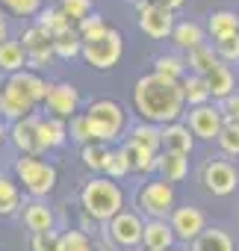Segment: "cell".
Instances as JSON below:
<instances>
[{
    "instance_id": "cell-1",
    "label": "cell",
    "mask_w": 239,
    "mask_h": 251,
    "mask_svg": "<svg viewBox=\"0 0 239 251\" xmlns=\"http://www.w3.org/2000/svg\"><path fill=\"white\" fill-rule=\"evenodd\" d=\"M133 109L139 112L142 121L157 124V127L180 121V115L186 109L180 80H168V77L154 74V71L139 77L133 86Z\"/></svg>"
},
{
    "instance_id": "cell-2",
    "label": "cell",
    "mask_w": 239,
    "mask_h": 251,
    "mask_svg": "<svg viewBox=\"0 0 239 251\" xmlns=\"http://www.w3.org/2000/svg\"><path fill=\"white\" fill-rule=\"evenodd\" d=\"M80 207L89 219L106 225L112 216H118L124 210V192L115 180H109L103 175H95L80 186Z\"/></svg>"
},
{
    "instance_id": "cell-3",
    "label": "cell",
    "mask_w": 239,
    "mask_h": 251,
    "mask_svg": "<svg viewBox=\"0 0 239 251\" xmlns=\"http://www.w3.org/2000/svg\"><path fill=\"white\" fill-rule=\"evenodd\" d=\"M86 118V127H89V136L92 142H100V145H112L118 142V136L124 133V106L118 100H109V98H100V100H92L83 112Z\"/></svg>"
},
{
    "instance_id": "cell-4",
    "label": "cell",
    "mask_w": 239,
    "mask_h": 251,
    "mask_svg": "<svg viewBox=\"0 0 239 251\" xmlns=\"http://www.w3.org/2000/svg\"><path fill=\"white\" fill-rule=\"evenodd\" d=\"M48 80L42 77V74H36V71H30V68H24V71H18V74H9L6 77V83H3V92L24 115H30L42 100H45V95H48Z\"/></svg>"
},
{
    "instance_id": "cell-5",
    "label": "cell",
    "mask_w": 239,
    "mask_h": 251,
    "mask_svg": "<svg viewBox=\"0 0 239 251\" xmlns=\"http://www.w3.org/2000/svg\"><path fill=\"white\" fill-rule=\"evenodd\" d=\"M15 177L33 198H45L53 192L59 172L53 163H48L42 157H18L15 160Z\"/></svg>"
},
{
    "instance_id": "cell-6",
    "label": "cell",
    "mask_w": 239,
    "mask_h": 251,
    "mask_svg": "<svg viewBox=\"0 0 239 251\" xmlns=\"http://www.w3.org/2000/svg\"><path fill=\"white\" fill-rule=\"evenodd\" d=\"M136 207L139 213H145L148 219H163L168 222L171 210L177 207V195H174V186L163 177H151L139 192H136Z\"/></svg>"
},
{
    "instance_id": "cell-7",
    "label": "cell",
    "mask_w": 239,
    "mask_h": 251,
    "mask_svg": "<svg viewBox=\"0 0 239 251\" xmlns=\"http://www.w3.org/2000/svg\"><path fill=\"white\" fill-rule=\"evenodd\" d=\"M121 53H124V36L118 33V30H112V27H109L100 39L83 42V50H80V56H83L92 68H97V71L115 68L118 59H121Z\"/></svg>"
},
{
    "instance_id": "cell-8",
    "label": "cell",
    "mask_w": 239,
    "mask_h": 251,
    "mask_svg": "<svg viewBox=\"0 0 239 251\" xmlns=\"http://www.w3.org/2000/svg\"><path fill=\"white\" fill-rule=\"evenodd\" d=\"M201 183L210 195L224 198L239 189V166H233L224 157H210L201 169Z\"/></svg>"
},
{
    "instance_id": "cell-9",
    "label": "cell",
    "mask_w": 239,
    "mask_h": 251,
    "mask_svg": "<svg viewBox=\"0 0 239 251\" xmlns=\"http://www.w3.org/2000/svg\"><path fill=\"white\" fill-rule=\"evenodd\" d=\"M45 112L50 118H59V121H71L80 106H83V98H80V89L74 83H50L48 86V95L42 100Z\"/></svg>"
},
{
    "instance_id": "cell-10",
    "label": "cell",
    "mask_w": 239,
    "mask_h": 251,
    "mask_svg": "<svg viewBox=\"0 0 239 251\" xmlns=\"http://www.w3.org/2000/svg\"><path fill=\"white\" fill-rule=\"evenodd\" d=\"M18 45H21L24 53H27V68H30V71L39 74L42 68L50 65V59H53V36H50L48 30H42L39 24L27 27V30L21 33Z\"/></svg>"
},
{
    "instance_id": "cell-11",
    "label": "cell",
    "mask_w": 239,
    "mask_h": 251,
    "mask_svg": "<svg viewBox=\"0 0 239 251\" xmlns=\"http://www.w3.org/2000/svg\"><path fill=\"white\" fill-rule=\"evenodd\" d=\"M186 127L195 139H204V142H213L218 139L221 127H224V118L218 112V103H201V106H192L186 112Z\"/></svg>"
},
{
    "instance_id": "cell-12",
    "label": "cell",
    "mask_w": 239,
    "mask_h": 251,
    "mask_svg": "<svg viewBox=\"0 0 239 251\" xmlns=\"http://www.w3.org/2000/svg\"><path fill=\"white\" fill-rule=\"evenodd\" d=\"M136 12H139V30L148 36V39H171V30H174V12L163 9V6H154L151 0H136Z\"/></svg>"
},
{
    "instance_id": "cell-13",
    "label": "cell",
    "mask_w": 239,
    "mask_h": 251,
    "mask_svg": "<svg viewBox=\"0 0 239 251\" xmlns=\"http://www.w3.org/2000/svg\"><path fill=\"white\" fill-rule=\"evenodd\" d=\"M142 225L145 222L139 219V213L121 210L106 222V236L118 248H136V245H142Z\"/></svg>"
},
{
    "instance_id": "cell-14",
    "label": "cell",
    "mask_w": 239,
    "mask_h": 251,
    "mask_svg": "<svg viewBox=\"0 0 239 251\" xmlns=\"http://www.w3.org/2000/svg\"><path fill=\"white\" fill-rule=\"evenodd\" d=\"M168 227H171L174 239H180V242H192V239H198L201 230L207 227V216H204V210H198V207H192V204H186V207H174L171 216H168Z\"/></svg>"
},
{
    "instance_id": "cell-15",
    "label": "cell",
    "mask_w": 239,
    "mask_h": 251,
    "mask_svg": "<svg viewBox=\"0 0 239 251\" xmlns=\"http://www.w3.org/2000/svg\"><path fill=\"white\" fill-rule=\"evenodd\" d=\"M9 142L18 148L21 157H42L39 154V115H24L9 124Z\"/></svg>"
},
{
    "instance_id": "cell-16",
    "label": "cell",
    "mask_w": 239,
    "mask_h": 251,
    "mask_svg": "<svg viewBox=\"0 0 239 251\" xmlns=\"http://www.w3.org/2000/svg\"><path fill=\"white\" fill-rule=\"evenodd\" d=\"M160 151H168V154H183L189 157L195 151V136L189 133V127L183 121H171V124H163L160 127Z\"/></svg>"
},
{
    "instance_id": "cell-17",
    "label": "cell",
    "mask_w": 239,
    "mask_h": 251,
    "mask_svg": "<svg viewBox=\"0 0 239 251\" xmlns=\"http://www.w3.org/2000/svg\"><path fill=\"white\" fill-rule=\"evenodd\" d=\"M68 142V121L50 118V115H39V154L56 151Z\"/></svg>"
},
{
    "instance_id": "cell-18",
    "label": "cell",
    "mask_w": 239,
    "mask_h": 251,
    "mask_svg": "<svg viewBox=\"0 0 239 251\" xmlns=\"http://www.w3.org/2000/svg\"><path fill=\"white\" fill-rule=\"evenodd\" d=\"M174 242H177V239H174L168 222H163V219H148V222L142 225V248H145V251H171Z\"/></svg>"
},
{
    "instance_id": "cell-19",
    "label": "cell",
    "mask_w": 239,
    "mask_h": 251,
    "mask_svg": "<svg viewBox=\"0 0 239 251\" xmlns=\"http://www.w3.org/2000/svg\"><path fill=\"white\" fill-rule=\"evenodd\" d=\"M204 83H207V89H210V98H213V100H224L227 95H233V92H236V77H233L230 65H224V62L213 65V68L204 74Z\"/></svg>"
},
{
    "instance_id": "cell-20",
    "label": "cell",
    "mask_w": 239,
    "mask_h": 251,
    "mask_svg": "<svg viewBox=\"0 0 239 251\" xmlns=\"http://www.w3.org/2000/svg\"><path fill=\"white\" fill-rule=\"evenodd\" d=\"M21 219L27 225L30 233H42V230H53V210L48 207V201L33 198L21 207Z\"/></svg>"
},
{
    "instance_id": "cell-21",
    "label": "cell",
    "mask_w": 239,
    "mask_h": 251,
    "mask_svg": "<svg viewBox=\"0 0 239 251\" xmlns=\"http://www.w3.org/2000/svg\"><path fill=\"white\" fill-rule=\"evenodd\" d=\"M157 175H160L163 180H168L171 186L180 183V180H186V177H189V157L160 151V154H157Z\"/></svg>"
},
{
    "instance_id": "cell-22",
    "label": "cell",
    "mask_w": 239,
    "mask_h": 251,
    "mask_svg": "<svg viewBox=\"0 0 239 251\" xmlns=\"http://www.w3.org/2000/svg\"><path fill=\"white\" fill-rule=\"evenodd\" d=\"M207 33H210L215 42L236 36V33H239V15H236L233 9H215V12L210 15V21H207Z\"/></svg>"
},
{
    "instance_id": "cell-23",
    "label": "cell",
    "mask_w": 239,
    "mask_h": 251,
    "mask_svg": "<svg viewBox=\"0 0 239 251\" xmlns=\"http://www.w3.org/2000/svg\"><path fill=\"white\" fill-rule=\"evenodd\" d=\"M189 251H233V239L221 227H204L201 236L189 242Z\"/></svg>"
},
{
    "instance_id": "cell-24",
    "label": "cell",
    "mask_w": 239,
    "mask_h": 251,
    "mask_svg": "<svg viewBox=\"0 0 239 251\" xmlns=\"http://www.w3.org/2000/svg\"><path fill=\"white\" fill-rule=\"evenodd\" d=\"M171 42L180 50H192V48H198V45L207 42V30L201 24H195V21H177L174 30H171Z\"/></svg>"
},
{
    "instance_id": "cell-25",
    "label": "cell",
    "mask_w": 239,
    "mask_h": 251,
    "mask_svg": "<svg viewBox=\"0 0 239 251\" xmlns=\"http://www.w3.org/2000/svg\"><path fill=\"white\" fill-rule=\"evenodd\" d=\"M183 62H186V71H189V74H198V77H204V74H207L213 65H218V56H215V48L204 42V45H198V48L186 50Z\"/></svg>"
},
{
    "instance_id": "cell-26",
    "label": "cell",
    "mask_w": 239,
    "mask_h": 251,
    "mask_svg": "<svg viewBox=\"0 0 239 251\" xmlns=\"http://www.w3.org/2000/svg\"><path fill=\"white\" fill-rule=\"evenodd\" d=\"M27 68V53L18 42L6 39V42H0V71H6V74H18Z\"/></svg>"
},
{
    "instance_id": "cell-27",
    "label": "cell",
    "mask_w": 239,
    "mask_h": 251,
    "mask_svg": "<svg viewBox=\"0 0 239 251\" xmlns=\"http://www.w3.org/2000/svg\"><path fill=\"white\" fill-rule=\"evenodd\" d=\"M180 89H183V100L189 103V109L213 100V98H210V89H207V83H204V77H198V74H186V77L180 80Z\"/></svg>"
},
{
    "instance_id": "cell-28",
    "label": "cell",
    "mask_w": 239,
    "mask_h": 251,
    "mask_svg": "<svg viewBox=\"0 0 239 251\" xmlns=\"http://www.w3.org/2000/svg\"><path fill=\"white\" fill-rule=\"evenodd\" d=\"M109 154H112V148H109V145H100V142H89V145L80 148L83 166H86L89 172H95V175H103V169H106V163H109Z\"/></svg>"
},
{
    "instance_id": "cell-29",
    "label": "cell",
    "mask_w": 239,
    "mask_h": 251,
    "mask_svg": "<svg viewBox=\"0 0 239 251\" xmlns=\"http://www.w3.org/2000/svg\"><path fill=\"white\" fill-rule=\"evenodd\" d=\"M121 151L130 160V172H139V175H154L157 172V154H151V151H145L133 142H124Z\"/></svg>"
},
{
    "instance_id": "cell-30",
    "label": "cell",
    "mask_w": 239,
    "mask_h": 251,
    "mask_svg": "<svg viewBox=\"0 0 239 251\" xmlns=\"http://www.w3.org/2000/svg\"><path fill=\"white\" fill-rule=\"evenodd\" d=\"M21 210V189L18 180H12L9 175H0V216H12Z\"/></svg>"
},
{
    "instance_id": "cell-31",
    "label": "cell",
    "mask_w": 239,
    "mask_h": 251,
    "mask_svg": "<svg viewBox=\"0 0 239 251\" xmlns=\"http://www.w3.org/2000/svg\"><path fill=\"white\" fill-rule=\"evenodd\" d=\"M127 142H133V145H139V148H145L151 154H160V127L157 124H148V121H139L130 130Z\"/></svg>"
},
{
    "instance_id": "cell-32",
    "label": "cell",
    "mask_w": 239,
    "mask_h": 251,
    "mask_svg": "<svg viewBox=\"0 0 239 251\" xmlns=\"http://www.w3.org/2000/svg\"><path fill=\"white\" fill-rule=\"evenodd\" d=\"M36 24H39L42 30H48L50 36H59V33H65V30L74 27V24L65 18V12H62L59 6H45V9L36 15Z\"/></svg>"
},
{
    "instance_id": "cell-33",
    "label": "cell",
    "mask_w": 239,
    "mask_h": 251,
    "mask_svg": "<svg viewBox=\"0 0 239 251\" xmlns=\"http://www.w3.org/2000/svg\"><path fill=\"white\" fill-rule=\"evenodd\" d=\"M154 74H163V77H168V80H183L189 71H186L183 56H177V53H160V56L154 59Z\"/></svg>"
},
{
    "instance_id": "cell-34",
    "label": "cell",
    "mask_w": 239,
    "mask_h": 251,
    "mask_svg": "<svg viewBox=\"0 0 239 251\" xmlns=\"http://www.w3.org/2000/svg\"><path fill=\"white\" fill-rule=\"evenodd\" d=\"M80 50H83V42H80V36H77L74 27L65 30V33H59V36H53V56L74 59V56H80Z\"/></svg>"
},
{
    "instance_id": "cell-35",
    "label": "cell",
    "mask_w": 239,
    "mask_h": 251,
    "mask_svg": "<svg viewBox=\"0 0 239 251\" xmlns=\"http://www.w3.org/2000/svg\"><path fill=\"white\" fill-rule=\"evenodd\" d=\"M74 30H77V36H80V42H95V39H100V36L109 30V24H106V18H103L100 12H92V15L83 18Z\"/></svg>"
},
{
    "instance_id": "cell-36",
    "label": "cell",
    "mask_w": 239,
    "mask_h": 251,
    "mask_svg": "<svg viewBox=\"0 0 239 251\" xmlns=\"http://www.w3.org/2000/svg\"><path fill=\"white\" fill-rule=\"evenodd\" d=\"M127 175H130V160H127V154H124L121 148H112L109 163H106V169H103V177L121 180V177H127Z\"/></svg>"
},
{
    "instance_id": "cell-37",
    "label": "cell",
    "mask_w": 239,
    "mask_h": 251,
    "mask_svg": "<svg viewBox=\"0 0 239 251\" xmlns=\"http://www.w3.org/2000/svg\"><path fill=\"white\" fill-rule=\"evenodd\" d=\"M56 6L65 12V18H68L71 24H80L83 18H89V15L95 12V3H92V0H59Z\"/></svg>"
},
{
    "instance_id": "cell-38",
    "label": "cell",
    "mask_w": 239,
    "mask_h": 251,
    "mask_svg": "<svg viewBox=\"0 0 239 251\" xmlns=\"http://www.w3.org/2000/svg\"><path fill=\"white\" fill-rule=\"evenodd\" d=\"M59 251H92V239L86 230H65L59 233Z\"/></svg>"
},
{
    "instance_id": "cell-39",
    "label": "cell",
    "mask_w": 239,
    "mask_h": 251,
    "mask_svg": "<svg viewBox=\"0 0 239 251\" xmlns=\"http://www.w3.org/2000/svg\"><path fill=\"white\" fill-rule=\"evenodd\" d=\"M215 142L224 157H239V124H224Z\"/></svg>"
},
{
    "instance_id": "cell-40",
    "label": "cell",
    "mask_w": 239,
    "mask_h": 251,
    "mask_svg": "<svg viewBox=\"0 0 239 251\" xmlns=\"http://www.w3.org/2000/svg\"><path fill=\"white\" fill-rule=\"evenodd\" d=\"M0 6L9 9L18 18H33L42 12V0H0Z\"/></svg>"
},
{
    "instance_id": "cell-41",
    "label": "cell",
    "mask_w": 239,
    "mask_h": 251,
    "mask_svg": "<svg viewBox=\"0 0 239 251\" xmlns=\"http://www.w3.org/2000/svg\"><path fill=\"white\" fill-rule=\"evenodd\" d=\"M213 48H215L218 62H239V33H236V36H230V39L215 42Z\"/></svg>"
},
{
    "instance_id": "cell-42",
    "label": "cell",
    "mask_w": 239,
    "mask_h": 251,
    "mask_svg": "<svg viewBox=\"0 0 239 251\" xmlns=\"http://www.w3.org/2000/svg\"><path fill=\"white\" fill-rule=\"evenodd\" d=\"M68 139H71V142H77L80 148L92 142V136H89V127H86V118H83V112H77V115L68 121Z\"/></svg>"
},
{
    "instance_id": "cell-43",
    "label": "cell",
    "mask_w": 239,
    "mask_h": 251,
    "mask_svg": "<svg viewBox=\"0 0 239 251\" xmlns=\"http://www.w3.org/2000/svg\"><path fill=\"white\" fill-rule=\"evenodd\" d=\"M30 251H59V233L56 230H42L30 236Z\"/></svg>"
},
{
    "instance_id": "cell-44",
    "label": "cell",
    "mask_w": 239,
    "mask_h": 251,
    "mask_svg": "<svg viewBox=\"0 0 239 251\" xmlns=\"http://www.w3.org/2000/svg\"><path fill=\"white\" fill-rule=\"evenodd\" d=\"M218 112H221L224 124H239V92H233L224 100H218Z\"/></svg>"
},
{
    "instance_id": "cell-45",
    "label": "cell",
    "mask_w": 239,
    "mask_h": 251,
    "mask_svg": "<svg viewBox=\"0 0 239 251\" xmlns=\"http://www.w3.org/2000/svg\"><path fill=\"white\" fill-rule=\"evenodd\" d=\"M154 6H163V9H168V12H174V9H180V6H186V0H151Z\"/></svg>"
},
{
    "instance_id": "cell-46",
    "label": "cell",
    "mask_w": 239,
    "mask_h": 251,
    "mask_svg": "<svg viewBox=\"0 0 239 251\" xmlns=\"http://www.w3.org/2000/svg\"><path fill=\"white\" fill-rule=\"evenodd\" d=\"M9 39V21H6V15L0 12V42H6Z\"/></svg>"
},
{
    "instance_id": "cell-47",
    "label": "cell",
    "mask_w": 239,
    "mask_h": 251,
    "mask_svg": "<svg viewBox=\"0 0 239 251\" xmlns=\"http://www.w3.org/2000/svg\"><path fill=\"white\" fill-rule=\"evenodd\" d=\"M6 139H9V127H6V121L0 118V148L6 145Z\"/></svg>"
},
{
    "instance_id": "cell-48",
    "label": "cell",
    "mask_w": 239,
    "mask_h": 251,
    "mask_svg": "<svg viewBox=\"0 0 239 251\" xmlns=\"http://www.w3.org/2000/svg\"><path fill=\"white\" fill-rule=\"evenodd\" d=\"M133 3H136V0H133Z\"/></svg>"
},
{
    "instance_id": "cell-49",
    "label": "cell",
    "mask_w": 239,
    "mask_h": 251,
    "mask_svg": "<svg viewBox=\"0 0 239 251\" xmlns=\"http://www.w3.org/2000/svg\"><path fill=\"white\" fill-rule=\"evenodd\" d=\"M171 251H174V248H171Z\"/></svg>"
}]
</instances>
